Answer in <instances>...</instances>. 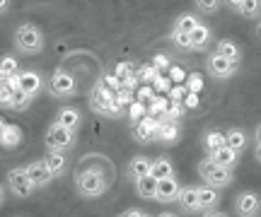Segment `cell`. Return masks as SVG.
<instances>
[{"label": "cell", "instance_id": "cell-1", "mask_svg": "<svg viewBox=\"0 0 261 217\" xmlns=\"http://www.w3.org/2000/svg\"><path fill=\"white\" fill-rule=\"evenodd\" d=\"M44 44H46V39H44V32L34 24V22H22L17 24L15 29V34H12V46L17 53L22 56H37L44 51Z\"/></svg>", "mask_w": 261, "mask_h": 217}, {"label": "cell", "instance_id": "cell-2", "mask_svg": "<svg viewBox=\"0 0 261 217\" xmlns=\"http://www.w3.org/2000/svg\"><path fill=\"white\" fill-rule=\"evenodd\" d=\"M90 106H92L94 113H102L107 118H121L123 113H126V106L116 99V92L107 89L99 80L90 89Z\"/></svg>", "mask_w": 261, "mask_h": 217}, {"label": "cell", "instance_id": "cell-3", "mask_svg": "<svg viewBox=\"0 0 261 217\" xmlns=\"http://www.w3.org/2000/svg\"><path fill=\"white\" fill-rule=\"evenodd\" d=\"M75 189H77V193H80L83 198L94 200V198H99L102 193H107L109 179H107L99 169L87 167V169H80L75 174Z\"/></svg>", "mask_w": 261, "mask_h": 217}, {"label": "cell", "instance_id": "cell-4", "mask_svg": "<svg viewBox=\"0 0 261 217\" xmlns=\"http://www.w3.org/2000/svg\"><path fill=\"white\" fill-rule=\"evenodd\" d=\"M198 176L203 179V183L215 186V189H225V186H230L234 179V174L230 167L215 164L211 157H203V160L198 162Z\"/></svg>", "mask_w": 261, "mask_h": 217}, {"label": "cell", "instance_id": "cell-5", "mask_svg": "<svg viewBox=\"0 0 261 217\" xmlns=\"http://www.w3.org/2000/svg\"><path fill=\"white\" fill-rule=\"evenodd\" d=\"M46 89L54 99H70V97L77 95V82H75V75L70 70H63V68H56L46 80Z\"/></svg>", "mask_w": 261, "mask_h": 217}, {"label": "cell", "instance_id": "cell-6", "mask_svg": "<svg viewBox=\"0 0 261 217\" xmlns=\"http://www.w3.org/2000/svg\"><path fill=\"white\" fill-rule=\"evenodd\" d=\"M44 142H46V150H58V152H68L75 147L77 142V135L75 131L61 126L58 121H54L51 126L46 128V135H44Z\"/></svg>", "mask_w": 261, "mask_h": 217}, {"label": "cell", "instance_id": "cell-7", "mask_svg": "<svg viewBox=\"0 0 261 217\" xmlns=\"http://www.w3.org/2000/svg\"><path fill=\"white\" fill-rule=\"evenodd\" d=\"M237 68L232 60H227V58L223 56V53H218V51H211L208 56H205V73L213 77V80H220V82H225V80H232L234 75H237Z\"/></svg>", "mask_w": 261, "mask_h": 217}, {"label": "cell", "instance_id": "cell-8", "mask_svg": "<svg viewBox=\"0 0 261 217\" xmlns=\"http://www.w3.org/2000/svg\"><path fill=\"white\" fill-rule=\"evenodd\" d=\"M8 189H10V193L17 196V198H29V196L34 193V186H32L24 167H15V169L8 171Z\"/></svg>", "mask_w": 261, "mask_h": 217}, {"label": "cell", "instance_id": "cell-9", "mask_svg": "<svg viewBox=\"0 0 261 217\" xmlns=\"http://www.w3.org/2000/svg\"><path fill=\"white\" fill-rule=\"evenodd\" d=\"M234 212L240 217H254L261 212V196L256 191H240L234 196Z\"/></svg>", "mask_w": 261, "mask_h": 217}, {"label": "cell", "instance_id": "cell-10", "mask_svg": "<svg viewBox=\"0 0 261 217\" xmlns=\"http://www.w3.org/2000/svg\"><path fill=\"white\" fill-rule=\"evenodd\" d=\"M24 169H27V176H29V181H32L34 191L51 186V181H54V174H51V169H48V164L44 162V157H41V160L29 162Z\"/></svg>", "mask_w": 261, "mask_h": 217}, {"label": "cell", "instance_id": "cell-11", "mask_svg": "<svg viewBox=\"0 0 261 217\" xmlns=\"http://www.w3.org/2000/svg\"><path fill=\"white\" fill-rule=\"evenodd\" d=\"M158 123H160L158 116H150V113H145L140 121H133V128H130V133H133V138H136L138 142H152V140H155Z\"/></svg>", "mask_w": 261, "mask_h": 217}, {"label": "cell", "instance_id": "cell-12", "mask_svg": "<svg viewBox=\"0 0 261 217\" xmlns=\"http://www.w3.org/2000/svg\"><path fill=\"white\" fill-rule=\"evenodd\" d=\"M179 186L177 176H165V179H158V191H155V200L162 203V205H169V203H177L179 198Z\"/></svg>", "mask_w": 261, "mask_h": 217}, {"label": "cell", "instance_id": "cell-13", "mask_svg": "<svg viewBox=\"0 0 261 217\" xmlns=\"http://www.w3.org/2000/svg\"><path fill=\"white\" fill-rule=\"evenodd\" d=\"M179 138H181L179 121H172V118H160L158 131H155V140L162 142V145H174Z\"/></svg>", "mask_w": 261, "mask_h": 217}, {"label": "cell", "instance_id": "cell-14", "mask_svg": "<svg viewBox=\"0 0 261 217\" xmlns=\"http://www.w3.org/2000/svg\"><path fill=\"white\" fill-rule=\"evenodd\" d=\"M211 39H213V29L203 24V22H198L191 32H189V41H191V51H205V48L211 46Z\"/></svg>", "mask_w": 261, "mask_h": 217}, {"label": "cell", "instance_id": "cell-15", "mask_svg": "<svg viewBox=\"0 0 261 217\" xmlns=\"http://www.w3.org/2000/svg\"><path fill=\"white\" fill-rule=\"evenodd\" d=\"M19 89H24L27 95L37 97L41 92V87H44V80L39 75L37 70H19Z\"/></svg>", "mask_w": 261, "mask_h": 217}, {"label": "cell", "instance_id": "cell-16", "mask_svg": "<svg viewBox=\"0 0 261 217\" xmlns=\"http://www.w3.org/2000/svg\"><path fill=\"white\" fill-rule=\"evenodd\" d=\"M133 189H136V196L143 200H155V191H158V179L152 174H145V176H138L133 179Z\"/></svg>", "mask_w": 261, "mask_h": 217}, {"label": "cell", "instance_id": "cell-17", "mask_svg": "<svg viewBox=\"0 0 261 217\" xmlns=\"http://www.w3.org/2000/svg\"><path fill=\"white\" fill-rule=\"evenodd\" d=\"M54 121H58L61 126L70 128V131H77V128L83 126V113L77 111L75 106H61L56 111V118H54Z\"/></svg>", "mask_w": 261, "mask_h": 217}, {"label": "cell", "instance_id": "cell-18", "mask_svg": "<svg viewBox=\"0 0 261 217\" xmlns=\"http://www.w3.org/2000/svg\"><path fill=\"white\" fill-rule=\"evenodd\" d=\"M215 51L218 53H223L227 60H232L234 66H240L242 63V48H240V44L234 41V39H220L218 44H215Z\"/></svg>", "mask_w": 261, "mask_h": 217}, {"label": "cell", "instance_id": "cell-19", "mask_svg": "<svg viewBox=\"0 0 261 217\" xmlns=\"http://www.w3.org/2000/svg\"><path fill=\"white\" fill-rule=\"evenodd\" d=\"M225 145L242 154V152L247 150V145H249V135H247L244 128H227V131H225Z\"/></svg>", "mask_w": 261, "mask_h": 217}, {"label": "cell", "instance_id": "cell-20", "mask_svg": "<svg viewBox=\"0 0 261 217\" xmlns=\"http://www.w3.org/2000/svg\"><path fill=\"white\" fill-rule=\"evenodd\" d=\"M44 162L48 164V169H51V174H54V179L63 176L65 169H68V157H65V152L46 150V154H44Z\"/></svg>", "mask_w": 261, "mask_h": 217}, {"label": "cell", "instance_id": "cell-21", "mask_svg": "<svg viewBox=\"0 0 261 217\" xmlns=\"http://www.w3.org/2000/svg\"><path fill=\"white\" fill-rule=\"evenodd\" d=\"M177 203L184 212H201V208H198V189L196 186H184L179 191Z\"/></svg>", "mask_w": 261, "mask_h": 217}, {"label": "cell", "instance_id": "cell-22", "mask_svg": "<svg viewBox=\"0 0 261 217\" xmlns=\"http://www.w3.org/2000/svg\"><path fill=\"white\" fill-rule=\"evenodd\" d=\"M220 203V189H215V186H198V208L201 212L205 210H213L215 205Z\"/></svg>", "mask_w": 261, "mask_h": 217}, {"label": "cell", "instance_id": "cell-23", "mask_svg": "<svg viewBox=\"0 0 261 217\" xmlns=\"http://www.w3.org/2000/svg\"><path fill=\"white\" fill-rule=\"evenodd\" d=\"M150 157H145V154H136V157H130L128 164H126V176H128L130 181L138 179V176H145V174H150Z\"/></svg>", "mask_w": 261, "mask_h": 217}, {"label": "cell", "instance_id": "cell-24", "mask_svg": "<svg viewBox=\"0 0 261 217\" xmlns=\"http://www.w3.org/2000/svg\"><path fill=\"white\" fill-rule=\"evenodd\" d=\"M205 157H211V160H213L215 164H223V167H230V169H232L234 164L240 162V152H234L232 147H227V145H223V147H218V150L208 152Z\"/></svg>", "mask_w": 261, "mask_h": 217}, {"label": "cell", "instance_id": "cell-25", "mask_svg": "<svg viewBox=\"0 0 261 217\" xmlns=\"http://www.w3.org/2000/svg\"><path fill=\"white\" fill-rule=\"evenodd\" d=\"M150 174L155 179H165V176H174V164L169 160L167 154H160L155 160L150 162Z\"/></svg>", "mask_w": 261, "mask_h": 217}, {"label": "cell", "instance_id": "cell-26", "mask_svg": "<svg viewBox=\"0 0 261 217\" xmlns=\"http://www.w3.org/2000/svg\"><path fill=\"white\" fill-rule=\"evenodd\" d=\"M201 142H203L205 154H208V152H213V150H218V147H223V145H225V131L211 128V131H205V133H203Z\"/></svg>", "mask_w": 261, "mask_h": 217}, {"label": "cell", "instance_id": "cell-27", "mask_svg": "<svg viewBox=\"0 0 261 217\" xmlns=\"http://www.w3.org/2000/svg\"><path fill=\"white\" fill-rule=\"evenodd\" d=\"M22 140V131H19V126H5V131L0 133V145L5 147V150H15Z\"/></svg>", "mask_w": 261, "mask_h": 217}, {"label": "cell", "instance_id": "cell-28", "mask_svg": "<svg viewBox=\"0 0 261 217\" xmlns=\"http://www.w3.org/2000/svg\"><path fill=\"white\" fill-rule=\"evenodd\" d=\"M201 19H198V15H194V12H184V15H179L177 19H174V24H172V29H179V32H191V29L198 24Z\"/></svg>", "mask_w": 261, "mask_h": 217}, {"label": "cell", "instance_id": "cell-29", "mask_svg": "<svg viewBox=\"0 0 261 217\" xmlns=\"http://www.w3.org/2000/svg\"><path fill=\"white\" fill-rule=\"evenodd\" d=\"M167 106H169V97L165 95H155L152 99L148 102V113L150 116H165V111H167Z\"/></svg>", "mask_w": 261, "mask_h": 217}, {"label": "cell", "instance_id": "cell-30", "mask_svg": "<svg viewBox=\"0 0 261 217\" xmlns=\"http://www.w3.org/2000/svg\"><path fill=\"white\" fill-rule=\"evenodd\" d=\"M32 102H34V97L27 95L24 89H15V95H12V111H27L29 106H32Z\"/></svg>", "mask_w": 261, "mask_h": 217}, {"label": "cell", "instance_id": "cell-31", "mask_svg": "<svg viewBox=\"0 0 261 217\" xmlns=\"http://www.w3.org/2000/svg\"><path fill=\"white\" fill-rule=\"evenodd\" d=\"M187 116V106L181 104V99H169V106L165 116H160V118H172V121H181Z\"/></svg>", "mask_w": 261, "mask_h": 217}, {"label": "cell", "instance_id": "cell-32", "mask_svg": "<svg viewBox=\"0 0 261 217\" xmlns=\"http://www.w3.org/2000/svg\"><path fill=\"white\" fill-rule=\"evenodd\" d=\"M244 19H259L261 17V0H244L242 8L237 10Z\"/></svg>", "mask_w": 261, "mask_h": 217}, {"label": "cell", "instance_id": "cell-33", "mask_svg": "<svg viewBox=\"0 0 261 217\" xmlns=\"http://www.w3.org/2000/svg\"><path fill=\"white\" fill-rule=\"evenodd\" d=\"M148 113V102H140V99H133L128 106H126V116L130 118V123L133 121H140L143 116Z\"/></svg>", "mask_w": 261, "mask_h": 217}, {"label": "cell", "instance_id": "cell-34", "mask_svg": "<svg viewBox=\"0 0 261 217\" xmlns=\"http://www.w3.org/2000/svg\"><path fill=\"white\" fill-rule=\"evenodd\" d=\"M194 5L201 15H215L223 8V0H194Z\"/></svg>", "mask_w": 261, "mask_h": 217}, {"label": "cell", "instance_id": "cell-35", "mask_svg": "<svg viewBox=\"0 0 261 217\" xmlns=\"http://www.w3.org/2000/svg\"><path fill=\"white\" fill-rule=\"evenodd\" d=\"M169 41H172V44H174L177 48H181V51H191V41H189V34H187V32L172 29V32H169Z\"/></svg>", "mask_w": 261, "mask_h": 217}, {"label": "cell", "instance_id": "cell-36", "mask_svg": "<svg viewBox=\"0 0 261 217\" xmlns=\"http://www.w3.org/2000/svg\"><path fill=\"white\" fill-rule=\"evenodd\" d=\"M152 89L158 92V95H167L169 92V87H172V80H169L165 73H155V77H152Z\"/></svg>", "mask_w": 261, "mask_h": 217}, {"label": "cell", "instance_id": "cell-37", "mask_svg": "<svg viewBox=\"0 0 261 217\" xmlns=\"http://www.w3.org/2000/svg\"><path fill=\"white\" fill-rule=\"evenodd\" d=\"M136 63H133V60H121V63H116V66H114V75L119 77V80H123V77H128V75H133V73H136Z\"/></svg>", "mask_w": 261, "mask_h": 217}, {"label": "cell", "instance_id": "cell-38", "mask_svg": "<svg viewBox=\"0 0 261 217\" xmlns=\"http://www.w3.org/2000/svg\"><path fill=\"white\" fill-rule=\"evenodd\" d=\"M155 73H160V70H155V66H152V63H140V66L136 68V75H138L140 82H152Z\"/></svg>", "mask_w": 261, "mask_h": 217}, {"label": "cell", "instance_id": "cell-39", "mask_svg": "<svg viewBox=\"0 0 261 217\" xmlns=\"http://www.w3.org/2000/svg\"><path fill=\"white\" fill-rule=\"evenodd\" d=\"M184 85H187L189 92H198V95H201V89H203V75H201V73H189L187 80H184Z\"/></svg>", "mask_w": 261, "mask_h": 217}, {"label": "cell", "instance_id": "cell-40", "mask_svg": "<svg viewBox=\"0 0 261 217\" xmlns=\"http://www.w3.org/2000/svg\"><path fill=\"white\" fill-rule=\"evenodd\" d=\"M12 95H15V89L8 82H3L0 85V109H10L12 106Z\"/></svg>", "mask_w": 261, "mask_h": 217}, {"label": "cell", "instance_id": "cell-41", "mask_svg": "<svg viewBox=\"0 0 261 217\" xmlns=\"http://www.w3.org/2000/svg\"><path fill=\"white\" fill-rule=\"evenodd\" d=\"M0 70H5V75H12L19 70V60L15 56H3L0 58Z\"/></svg>", "mask_w": 261, "mask_h": 217}, {"label": "cell", "instance_id": "cell-42", "mask_svg": "<svg viewBox=\"0 0 261 217\" xmlns=\"http://www.w3.org/2000/svg\"><path fill=\"white\" fill-rule=\"evenodd\" d=\"M155 95H158V92L152 89V85H150V82H140L138 89H136V99H140V102H150Z\"/></svg>", "mask_w": 261, "mask_h": 217}, {"label": "cell", "instance_id": "cell-43", "mask_svg": "<svg viewBox=\"0 0 261 217\" xmlns=\"http://www.w3.org/2000/svg\"><path fill=\"white\" fill-rule=\"evenodd\" d=\"M181 104L187 106V111L198 109V106H201V97H198V92H189V89H187V95L181 97Z\"/></svg>", "mask_w": 261, "mask_h": 217}, {"label": "cell", "instance_id": "cell-44", "mask_svg": "<svg viewBox=\"0 0 261 217\" xmlns=\"http://www.w3.org/2000/svg\"><path fill=\"white\" fill-rule=\"evenodd\" d=\"M99 82H102V85L107 87V89H112V92H116V89L121 87V80L114 75V73H104V75L99 77Z\"/></svg>", "mask_w": 261, "mask_h": 217}, {"label": "cell", "instance_id": "cell-45", "mask_svg": "<svg viewBox=\"0 0 261 217\" xmlns=\"http://www.w3.org/2000/svg\"><path fill=\"white\" fill-rule=\"evenodd\" d=\"M150 63H152V66H155V70H160V73H165V70H167V68L172 66V60H169V58L165 56V53H155Z\"/></svg>", "mask_w": 261, "mask_h": 217}, {"label": "cell", "instance_id": "cell-46", "mask_svg": "<svg viewBox=\"0 0 261 217\" xmlns=\"http://www.w3.org/2000/svg\"><path fill=\"white\" fill-rule=\"evenodd\" d=\"M184 95H187V85L184 82H172V87H169V92H167L169 99H181Z\"/></svg>", "mask_w": 261, "mask_h": 217}, {"label": "cell", "instance_id": "cell-47", "mask_svg": "<svg viewBox=\"0 0 261 217\" xmlns=\"http://www.w3.org/2000/svg\"><path fill=\"white\" fill-rule=\"evenodd\" d=\"M169 80L172 82H184L187 80V73H184V68H179V66H169Z\"/></svg>", "mask_w": 261, "mask_h": 217}, {"label": "cell", "instance_id": "cell-48", "mask_svg": "<svg viewBox=\"0 0 261 217\" xmlns=\"http://www.w3.org/2000/svg\"><path fill=\"white\" fill-rule=\"evenodd\" d=\"M138 85H140V80H138V75H136V73L121 80V87H123V89H130V92H136V89H138Z\"/></svg>", "mask_w": 261, "mask_h": 217}, {"label": "cell", "instance_id": "cell-49", "mask_svg": "<svg viewBox=\"0 0 261 217\" xmlns=\"http://www.w3.org/2000/svg\"><path fill=\"white\" fill-rule=\"evenodd\" d=\"M223 3H225V5H227L230 10H234V12H237V10L242 8V3H244V0H223Z\"/></svg>", "mask_w": 261, "mask_h": 217}, {"label": "cell", "instance_id": "cell-50", "mask_svg": "<svg viewBox=\"0 0 261 217\" xmlns=\"http://www.w3.org/2000/svg\"><path fill=\"white\" fill-rule=\"evenodd\" d=\"M10 3H12V0H0V15H5L10 10Z\"/></svg>", "mask_w": 261, "mask_h": 217}, {"label": "cell", "instance_id": "cell-51", "mask_svg": "<svg viewBox=\"0 0 261 217\" xmlns=\"http://www.w3.org/2000/svg\"><path fill=\"white\" fill-rule=\"evenodd\" d=\"M123 215H148V212H145V210H138V208H133V210H126V212H123Z\"/></svg>", "mask_w": 261, "mask_h": 217}, {"label": "cell", "instance_id": "cell-52", "mask_svg": "<svg viewBox=\"0 0 261 217\" xmlns=\"http://www.w3.org/2000/svg\"><path fill=\"white\" fill-rule=\"evenodd\" d=\"M254 142H261V123H256L254 128Z\"/></svg>", "mask_w": 261, "mask_h": 217}, {"label": "cell", "instance_id": "cell-53", "mask_svg": "<svg viewBox=\"0 0 261 217\" xmlns=\"http://www.w3.org/2000/svg\"><path fill=\"white\" fill-rule=\"evenodd\" d=\"M254 157H256V162L261 164V142H256V147H254Z\"/></svg>", "mask_w": 261, "mask_h": 217}, {"label": "cell", "instance_id": "cell-54", "mask_svg": "<svg viewBox=\"0 0 261 217\" xmlns=\"http://www.w3.org/2000/svg\"><path fill=\"white\" fill-rule=\"evenodd\" d=\"M254 22H256V29H254V34H256V39L261 41V17H259V19H254Z\"/></svg>", "mask_w": 261, "mask_h": 217}, {"label": "cell", "instance_id": "cell-55", "mask_svg": "<svg viewBox=\"0 0 261 217\" xmlns=\"http://www.w3.org/2000/svg\"><path fill=\"white\" fill-rule=\"evenodd\" d=\"M5 80H8V75H5V70H0V85H3Z\"/></svg>", "mask_w": 261, "mask_h": 217}, {"label": "cell", "instance_id": "cell-56", "mask_svg": "<svg viewBox=\"0 0 261 217\" xmlns=\"http://www.w3.org/2000/svg\"><path fill=\"white\" fill-rule=\"evenodd\" d=\"M3 198H5V189H3V183H0V205H3Z\"/></svg>", "mask_w": 261, "mask_h": 217}, {"label": "cell", "instance_id": "cell-57", "mask_svg": "<svg viewBox=\"0 0 261 217\" xmlns=\"http://www.w3.org/2000/svg\"><path fill=\"white\" fill-rule=\"evenodd\" d=\"M5 131V121H3V118H0V133Z\"/></svg>", "mask_w": 261, "mask_h": 217}]
</instances>
